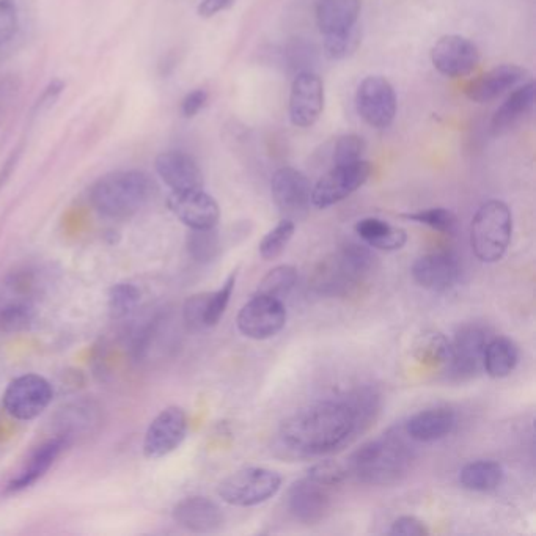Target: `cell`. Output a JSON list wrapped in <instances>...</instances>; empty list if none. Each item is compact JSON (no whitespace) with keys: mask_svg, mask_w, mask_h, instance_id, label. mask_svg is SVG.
I'll return each instance as SVG.
<instances>
[{"mask_svg":"<svg viewBox=\"0 0 536 536\" xmlns=\"http://www.w3.org/2000/svg\"><path fill=\"white\" fill-rule=\"evenodd\" d=\"M403 434L387 431L362 445L349 458V474L373 486H390L403 480L414 461V452Z\"/></svg>","mask_w":536,"mask_h":536,"instance_id":"obj_2","label":"cell"},{"mask_svg":"<svg viewBox=\"0 0 536 536\" xmlns=\"http://www.w3.org/2000/svg\"><path fill=\"white\" fill-rule=\"evenodd\" d=\"M68 442H70V437L57 436L35 448L34 452L30 453L23 469L19 470L18 475L8 483L7 491L16 494L34 486L38 480L48 474V470L54 466L57 458L67 448Z\"/></svg>","mask_w":536,"mask_h":536,"instance_id":"obj_22","label":"cell"},{"mask_svg":"<svg viewBox=\"0 0 536 536\" xmlns=\"http://www.w3.org/2000/svg\"><path fill=\"white\" fill-rule=\"evenodd\" d=\"M356 109L371 128H389L397 115V95L393 85L382 76H368L357 87Z\"/></svg>","mask_w":536,"mask_h":536,"instance_id":"obj_10","label":"cell"},{"mask_svg":"<svg viewBox=\"0 0 536 536\" xmlns=\"http://www.w3.org/2000/svg\"><path fill=\"white\" fill-rule=\"evenodd\" d=\"M206 103H208V92L206 90H192L191 93L184 96L183 103H181V114L186 118L195 117L206 106Z\"/></svg>","mask_w":536,"mask_h":536,"instance_id":"obj_45","label":"cell"},{"mask_svg":"<svg viewBox=\"0 0 536 536\" xmlns=\"http://www.w3.org/2000/svg\"><path fill=\"white\" fill-rule=\"evenodd\" d=\"M362 2L360 0H318L316 24L321 34L331 35L356 26Z\"/></svg>","mask_w":536,"mask_h":536,"instance_id":"obj_25","label":"cell"},{"mask_svg":"<svg viewBox=\"0 0 536 536\" xmlns=\"http://www.w3.org/2000/svg\"><path fill=\"white\" fill-rule=\"evenodd\" d=\"M488 332L480 326H464L450 342L447 373L453 381H469L483 371Z\"/></svg>","mask_w":536,"mask_h":536,"instance_id":"obj_9","label":"cell"},{"mask_svg":"<svg viewBox=\"0 0 536 536\" xmlns=\"http://www.w3.org/2000/svg\"><path fill=\"white\" fill-rule=\"evenodd\" d=\"M236 279H238V271H233L219 290L208 293V298H206V327L216 326L221 321L228 304H230L233 291H235Z\"/></svg>","mask_w":536,"mask_h":536,"instance_id":"obj_36","label":"cell"},{"mask_svg":"<svg viewBox=\"0 0 536 536\" xmlns=\"http://www.w3.org/2000/svg\"><path fill=\"white\" fill-rule=\"evenodd\" d=\"M529 76V71L518 65H500L470 82L464 92L474 103H491L499 100L500 96L518 89L519 85L525 84Z\"/></svg>","mask_w":536,"mask_h":536,"instance_id":"obj_19","label":"cell"},{"mask_svg":"<svg viewBox=\"0 0 536 536\" xmlns=\"http://www.w3.org/2000/svg\"><path fill=\"white\" fill-rule=\"evenodd\" d=\"M371 172H373V167L370 162L362 161V159L351 164L332 167L313 186L312 205L318 210H326L329 206L343 202L370 180Z\"/></svg>","mask_w":536,"mask_h":536,"instance_id":"obj_7","label":"cell"},{"mask_svg":"<svg viewBox=\"0 0 536 536\" xmlns=\"http://www.w3.org/2000/svg\"><path fill=\"white\" fill-rule=\"evenodd\" d=\"M461 263L453 252L439 250L417 258L412 266V277L420 287L433 293L452 290L461 279Z\"/></svg>","mask_w":536,"mask_h":536,"instance_id":"obj_17","label":"cell"},{"mask_svg":"<svg viewBox=\"0 0 536 536\" xmlns=\"http://www.w3.org/2000/svg\"><path fill=\"white\" fill-rule=\"evenodd\" d=\"M272 200L283 219H302L312 206V183L301 170L282 167L272 175Z\"/></svg>","mask_w":536,"mask_h":536,"instance_id":"obj_12","label":"cell"},{"mask_svg":"<svg viewBox=\"0 0 536 536\" xmlns=\"http://www.w3.org/2000/svg\"><path fill=\"white\" fill-rule=\"evenodd\" d=\"M296 225L290 219H283L282 222L272 228L271 232L261 239L260 255L263 260H276L277 257L283 254V250L287 249L293 238Z\"/></svg>","mask_w":536,"mask_h":536,"instance_id":"obj_34","label":"cell"},{"mask_svg":"<svg viewBox=\"0 0 536 536\" xmlns=\"http://www.w3.org/2000/svg\"><path fill=\"white\" fill-rule=\"evenodd\" d=\"M360 41H362V32L357 24L351 29L343 30V32L324 35V56L329 60H335V62L348 59L357 51Z\"/></svg>","mask_w":536,"mask_h":536,"instance_id":"obj_32","label":"cell"},{"mask_svg":"<svg viewBox=\"0 0 536 536\" xmlns=\"http://www.w3.org/2000/svg\"><path fill=\"white\" fill-rule=\"evenodd\" d=\"M173 521L192 533H214L225 522L221 507L206 497H188L175 505Z\"/></svg>","mask_w":536,"mask_h":536,"instance_id":"obj_21","label":"cell"},{"mask_svg":"<svg viewBox=\"0 0 536 536\" xmlns=\"http://www.w3.org/2000/svg\"><path fill=\"white\" fill-rule=\"evenodd\" d=\"M63 89H65V84L60 79L52 81L51 84L46 87L45 92L41 95V98H38L37 104H35V115L45 114L51 109L56 101L59 100V96L62 95Z\"/></svg>","mask_w":536,"mask_h":536,"instance_id":"obj_44","label":"cell"},{"mask_svg":"<svg viewBox=\"0 0 536 536\" xmlns=\"http://www.w3.org/2000/svg\"><path fill=\"white\" fill-rule=\"evenodd\" d=\"M283 60L291 70L312 71L313 62H315V49L307 45L304 41H294L291 45L282 51Z\"/></svg>","mask_w":536,"mask_h":536,"instance_id":"obj_39","label":"cell"},{"mask_svg":"<svg viewBox=\"0 0 536 536\" xmlns=\"http://www.w3.org/2000/svg\"><path fill=\"white\" fill-rule=\"evenodd\" d=\"M513 216L507 203L489 200L478 208L470 227V244L481 263H497L507 254Z\"/></svg>","mask_w":536,"mask_h":536,"instance_id":"obj_5","label":"cell"},{"mask_svg":"<svg viewBox=\"0 0 536 536\" xmlns=\"http://www.w3.org/2000/svg\"><path fill=\"white\" fill-rule=\"evenodd\" d=\"M356 233L368 247L386 252L403 249L408 241L403 228L393 227L378 217H367L357 222Z\"/></svg>","mask_w":536,"mask_h":536,"instance_id":"obj_26","label":"cell"},{"mask_svg":"<svg viewBox=\"0 0 536 536\" xmlns=\"http://www.w3.org/2000/svg\"><path fill=\"white\" fill-rule=\"evenodd\" d=\"M296 283H298L296 268L290 265L277 266L263 277L255 294H265V296L283 301V298H287L288 294L296 287Z\"/></svg>","mask_w":536,"mask_h":536,"instance_id":"obj_31","label":"cell"},{"mask_svg":"<svg viewBox=\"0 0 536 536\" xmlns=\"http://www.w3.org/2000/svg\"><path fill=\"white\" fill-rule=\"evenodd\" d=\"M535 93L536 87L533 81L525 82L510 92L507 100L503 101L502 106L492 117L489 125L492 136L502 137L513 131L533 111Z\"/></svg>","mask_w":536,"mask_h":536,"instance_id":"obj_24","label":"cell"},{"mask_svg":"<svg viewBox=\"0 0 536 536\" xmlns=\"http://www.w3.org/2000/svg\"><path fill=\"white\" fill-rule=\"evenodd\" d=\"M415 360L423 367H447L450 359V340L439 331H426L412 346Z\"/></svg>","mask_w":536,"mask_h":536,"instance_id":"obj_29","label":"cell"},{"mask_svg":"<svg viewBox=\"0 0 536 536\" xmlns=\"http://www.w3.org/2000/svg\"><path fill=\"white\" fill-rule=\"evenodd\" d=\"M332 489L312 477L294 481L288 489L287 507L296 521L315 525L326 518L332 507Z\"/></svg>","mask_w":536,"mask_h":536,"instance_id":"obj_14","label":"cell"},{"mask_svg":"<svg viewBox=\"0 0 536 536\" xmlns=\"http://www.w3.org/2000/svg\"><path fill=\"white\" fill-rule=\"evenodd\" d=\"M19 27L15 0H0V46L15 37Z\"/></svg>","mask_w":536,"mask_h":536,"instance_id":"obj_42","label":"cell"},{"mask_svg":"<svg viewBox=\"0 0 536 536\" xmlns=\"http://www.w3.org/2000/svg\"><path fill=\"white\" fill-rule=\"evenodd\" d=\"M140 299H142V293L133 283H117V285H114L109 291V299H107L112 318L120 320V318L128 316L129 313L137 309Z\"/></svg>","mask_w":536,"mask_h":536,"instance_id":"obj_33","label":"cell"},{"mask_svg":"<svg viewBox=\"0 0 536 536\" xmlns=\"http://www.w3.org/2000/svg\"><path fill=\"white\" fill-rule=\"evenodd\" d=\"M188 249L191 257L199 263H210L219 255L221 241L214 228L208 230H192L188 239Z\"/></svg>","mask_w":536,"mask_h":536,"instance_id":"obj_35","label":"cell"},{"mask_svg":"<svg viewBox=\"0 0 536 536\" xmlns=\"http://www.w3.org/2000/svg\"><path fill=\"white\" fill-rule=\"evenodd\" d=\"M282 488V477L276 470L246 467L221 481L217 494L232 507H255L268 502Z\"/></svg>","mask_w":536,"mask_h":536,"instance_id":"obj_6","label":"cell"},{"mask_svg":"<svg viewBox=\"0 0 536 536\" xmlns=\"http://www.w3.org/2000/svg\"><path fill=\"white\" fill-rule=\"evenodd\" d=\"M156 172L159 178L173 192L203 189L202 169L188 153L184 151H166L156 158Z\"/></svg>","mask_w":536,"mask_h":536,"instance_id":"obj_20","label":"cell"},{"mask_svg":"<svg viewBox=\"0 0 536 536\" xmlns=\"http://www.w3.org/2000/svg\"><path fill=\"white\" fill-rule=\"evenodd\" d=\"M206 298H208V293L195 294L184 304V323L188 324L191 331L199 332L208 329L205 321Z\"/></svg>","mask_w":536,"mask_h":536,"instance_id":"obj_41","label":"cell"},{"mask_svg":"<svg viewBox=\"0 0 536 536\" xmlns=\"http://www.w3.org/2000/svg\"><path fill=\"white\" fill-rule=\"evenodd\" d=\"M287 323V309L280 299L255 294L238 315V329L252 340H268L279 334Z\"/></svg>","mask_w":536,"mask_h":536,"instance_id":"obj_11","label":"cell"},{"mask_svg":"<svg viewBox=\"0 0 536 536\" xmlns=\"http://www.w3.org/2000/svg\"><path fill=\"white\" fill-rule=\"evenodd\" d=\"M307 475L312 477L313 480L320 481L323 485L329 486V488H335V486L345 483L349 475V470L343 464L327 459L323 463L315 464Z\"/></svg>","mask_w":536,"mask_h":536,"instance_id":"obj_40","label":"cell"},{"mask_svg":"<svg viewBox=\"0 0 536 536\" xmlns=\"http://www.w3.org/2000/svg\"><path fill=\"white\" fill-rule=\"evenodd\" d=\"M365 150H367V144L362 137L357 134H345L335 140L334 148H332V162L334 166H340V164L360 161Z\"/></svg>","mask_w":536,"mask_h":536,"instance_id":"obj_38","label":"cell"},{"mask_svg":"<svg viewBox=\"0 0 536 536\" xmlns=\"http://www.w3.org/2000/svg\"><path fill=\"white\" fill-rule=\"evenodd\" d=\"M324 111V84L313 71L296 74L290 92V120L296 128H312Z\"/></svg>","mask_w":536,"mask_h":536,"instance_id":"obj_16","label":"cell"},{"mask_svg":"<svg viewBox=\"0 0 536 536\" xmlns=\"http://www.w3.org/2000/svg\"><path fill=\"white\" fill-rule=\"evenodd\" d=\"M519 362L518 345L508 337L489 338L483 360V371L494 379L507 378Z\"/></svg>","mask_w":536,"mask_h":536,"instance_id":"obj_27","label":"cell"},{"mask_svg":"<svg viewBox=\"0 0 536 536\" xmlns=\"http://www.w3.org/2000/svg\"><path fill=\"white\" fill-rule=\"evenodd\" d=\"M503 467L491 459H481L475 463L466 464L459 472V483L467 491L491 492L502 485Z\"/></svg>","mask_w":536,"mask_h":536,"instance_id":"obj_28","label":"cell"},{"mask_svg":"<svg viewBox=\"0 0 536 536\" xmlns=\"http://www.w3.org/2000/svg\"><path fill=\"white\" fill-rule=\"evenodd\" d=\"M35 320V307L29 299H13L0 305V331L18 334L27 331Z\"/></svg>","mask_w":536,"mask_h":536,"instance_id":"obj_30","label":"cell"},{"mask_svg":"<svg viewBox=\"0 0 536 536\" xmlns=\"http://www.w3.org/2000/svg\"><path fill=\"white\" fill-rule=\"evenodd\" d=\"M389 535L393 536H428L430 530L426 527L425 522L420 521L415 516H401L393 522L390 527Z\"/></svg>","mask_w":536,"mask_h":536,"instance_id":"obj_43","label":"cell"},{"mask_svg":"<svg viewBox=\"0 0 536 536\" xmlns=\"http://www.w3.org/2000/svg\"><path fill=\"white\" fill-rule=\"evenodd\" d=\"M167 205L170 211L191 230L216 228L221 217V210L216 200L203 189L172 192Z\"/></svg>","mask_w":536,"mask_h":536,"instance_id":"obj_18","label":"cell"},{"mask_svg":"<svg viewBox=\"0 0 536 536\" xmlns=\"http://www.w3.org/2000/svg\"><path fill=\"white\" fill-rule=\"evenodd\" d=\"M359 433V420L345 398L318 401L299 409L283 420L279 436L291 452L321 456L345 447Z\"/></svg>","mask_w":536,"mask_h":536,"instance_id":"obj_1","label":"cell"},{"mask_svg":"<svg viewBox=\"0 0 536 536\" xmlns=\"http://www.w3.org/2000/svg\"><path fill=\"white\" fill-rule=\"evenodd\" d=\"M54 390L48 379L40 375H23L13 379L4 393V408L13 419H37L48 409Z\"/></svg>","mask_w":536,"mask_h":536,"instance_id":"obj_8","label":"cell"},{"mask_svg":"<svg viewBox=\"0 0 536 536\" xmlns=\"http://www.w3.org/2000/svg\"><path fill=\"white\" fill-rule=\"evenodd\" d=\"M431 62L442 76L464 78L474 73L480 63V51L461 35H445L431 49Z\"/></svg>","mask_w":536,"mask_h":536,"instance_id":"obj_15","label":"cell"},{"mask_svg":"<svg viewBox=\"0 0 536 536\" xmlns=\"http://www.w3.org/2000/svg\"><path fill=\"white\" fill-rule=\"evenodd\" d=\"M188 434V415L178 406H170L156 415L144 439V455L159 459L175 452Z\"/></svg>","mask_w":536,"mask_h":536,"instance_id":"obj_13","label":"cell"},{"mask_svg":"<svg viewBox=\"0 0 536 536\" xmlns=\"http://www.w3.org/2000/svg\"><path fill=\"white\" fill-rule=\"evenodd\" d=\"M235 0H202L199 7V15L202 18H213L217 13L224 12L227 8L232 7Z\"/></svg>","mask_w":536,"mask_h":536,"instance_id":"obj_46","label":"cell"},{"mask_svg":"<svg viewBox=\"0 0 536 536\" xmlns=\"http://www.w3.org/2000/svg\"><path fill=\"white\" fill-rule=\"evenodd\" d=\"M153 194V183L140 170L107 173L93 184L90 202L109 219H128L139 213Z\"/></svg>","mask_w":536,"mask_h":536,"instance_id":"obj_3","label":"cell"},{"mask_svg":"<svg viewBox=\"0 0 536 536\" xmlns=\"http://www.w3.org/2000/svg\"><path fill=\"white\" fill-rule=\"evenodd\" d=\"M458 426V414L452 408L425 409L412 415L403 431L414 442L430 444L450 436Z\"/></svg>","mask_w":536,"mask_h":536,"instance_id":"obj_23","label":"cell"},{"mask_svg":"<svg viewBox=\"0 0 536 536\" xmlns=\"http://www.w3.org/2000/svg\"><path fill=\"white\" fill-rule=\"evenodd\" d=\"M404 217L409 221L433 228L436 232L444 233V235H453L456 230V224H458L455 214L450 210H445V208H430V210L406 214Z\"/></svg>","mask_w":536,"mask_h":536,"instance_id":"obj_37","label":"cell"},{"mask_svg":"<svg viewBox=\"0 0 536 536\" xmlns=\"http://www.w3.org/2000/svg\"><path fill=\"white\" fill-rule=\"evenodd\" d=\"M375 255L364 244L349 243L321 261L312 277L313 290L323 296H346L370 276Z\"/></svg>","mask_w":536,"mask_h":536,"instance_id":"obj_4","label":"cell"}]
</instances>
